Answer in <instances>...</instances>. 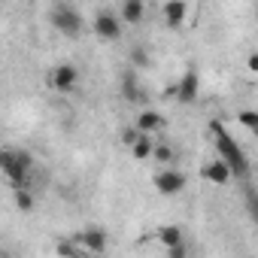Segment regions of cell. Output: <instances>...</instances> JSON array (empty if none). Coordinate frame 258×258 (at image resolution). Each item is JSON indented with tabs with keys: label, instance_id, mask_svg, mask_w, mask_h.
I'll use <instances>...</instances> for the list:
<instances>
[{
	"label": "cell",
	"instance_id": "10",
	"mask_svg": "<svg viewBox=\"0 0 258 258\" xmlns=\"http://www.w3.org/2000/svg\"><path fill=\"white\" fill-rule=\"evenodd\" d=\"M164 127V115L161 112H155V109H143V112H137V121H134V131L137 134H155V131H161Z\"/></svg>",
	"mask_w": 258,
	"mask_h": 258
},
{
	"label": "cell",
	"instance_id": "5",
	"mask_svg": "<svg viewBox=\"0 0 258 258\" xmlns=\"http://www.w3.org/2000/svg\"><path fill=\"white\" fill-rule=\"evenodd\" d=\"M155 188H158V195H164V198H173V195H179L182 188H185V173H179V170H173V167H161L158 173H155Z\"/></svg>",
	"mask_w": 258,
	"mask_h": 258
},
{
	"label": "cell",
	"instance_id": "1",
	"mask_svg": "<svg viewBox=\"0 0 258 258\" xmlns=\"http://www.w3.org/2000/svg\"><path fill=\"white\" fill-rule=\"evenodd\" d=\"M210 131H213V140H216V152H219V161L228 167L231 179H246L249 176V158L243 152V146L225 131V124L219 118L210 121Z\"/></svg>",
	"mask_w": 258,
	"mask_h": 258
},
{
	"label": "cell",
	"instance_id": "12",
	"mask_svg": "<svg viewBox=\"0 0 258 258\" xmlns=\"http://www.w3.org/2000/svg\"><path fill=\"white\" fill-rule=\"evenodd\" d=\"M143 16H146V4H143V0H124V4L118 7V22H121V28H124V25H140Z\"/></svg>",
	"mask_w": 258,
	"mask_h": 258
},
{
	"label": "cell",
	"instance_id": "16",
	"mask_svg": "<svg viewBox=\"0 0 258 258\" xmlns=\"http://www.w3.org/2000/svg\"><path fill=\"white\" fill-rule=\"evenodd\" d=\"M55 252H58L61 258H88V255L79 249L76 240H58V243H55Z\"/></svg>",
	"mask_w": 258,
	"mask_h": 258
},
{
	"label": "cell",
	"instance_id": "4",
	"mask_svg": "<svg viewBox=\"0 0 258 258\" xmlns=\"http://www.w3.org/2000/svg\"><path fill=\"white\" fill-rule=\"evenodd\" d=\"M91 31H94L100 40H106V43L121 40V22H118V16H115L112 10H100V13L94 16V22H91Z\"/></svg>",
	"mask_w": 258,
	"mask_h": 258
},
{
	"label": "cell",
	"instance_id": "19",
	"mask_svg": "<svg viewBox=\"0 0 258 258\" xmlns=\"http://www.w3.org/2000/svg\"><path fill=\"white\" fill-rule=\"evenodd\" d=\"M16 207H19L22 213L34 210V195H31L28 188H16Z\"/></svg>",
	"mask_w": 258,
	"mask_h": 258
},
{
	"label": "cell",
	"instance_id": "11",
	"mask_svg": "<svg viewBox=\"0 0 258 258\" xmlns=\"http://www.w3.org/2000/svg\"><path fill=\"white\" fill-rule=\"evenodd\" d=\"M161 16H164L167 28H182L185 16H188V4L185 0H167V4L161 7Z\"/></svg>",
	"mask_w": 258,
	"mask_h": 258
},
{
	"label": "cell",
	"instance_id": "15",
	"mask_svg": "<svg viewBox=\"0 0 258 258\" xmlns=\"http://www.w3.org/2000/svg\"><path fill=\"white\" fill-rule=\"evenodd\" d=\"M152 146H155V140H152V137L137 134V140H134V146H131V155H134L137 161H146V158H152Z\"/></svg>",
	"mask_w": 258,
	"mask_h": 258
},
{
	"label": "cell",
	"instance_id": "13",
	"mask_svg": "<svg viewBox=\"0 0 258 258\" xmlns=\"http://www.w3.org/2000/svg\"><path fill=\"white\" fill-rule=\"evenodd\" d=\"M201 176L207 179V182H213V185H228L231 182V173H228V167L216 158V161H207L204 167H201Z\"/></svg>",
	"mask_w": 258,
	"mask_h": 258
},
{
	"label": "cell",
	"instance_id": "8",
	"mask_svg": "<svg viewBox=\"0 0 258 258\" xmlns=\"http://www.w3.org/2000/svg\"><path fill=\"white\" fill-rule=\"evenodd\" d=\"M198 94H201V76H198L195 67H188V70L179 76L176 100H182V103H198Z\"/></svg>",
	"mask_w": 258,
	"mask_h": 258
},
{
	"label": "cell",
	"instance_id": "2",
	"mask_svg": "<svg viewBox=\"0 0 258 258\" xmlns=\"http://www.w3.org/2000/svg\"><path fill=\"white\" fill-rule=\"evenodd\" d=\"M34 173V155L28 149H0V176H4L13 188H25V182Z\"/></svg>",
	"mask_w": 258,
	"mask_h": 258
},
{
	"label": "cell",
	"instance_id": "21",
	"mask_svg": "<svg viewBox=\"0 0 258 258\" xmlns=\"http://www.w3.org/2000/svg\"><path fill=\"white\" fill-rule=\"evenodd\" d=\"M167 258H191V249H188V243H179V246L167 249Z\"/></svg>",
	"mask_w": 258,
	"mask_h": 258
},
{
	"label": "cell",
	"instance_id": "14",
	"mask_svg": "<svg viewBox=\"0 0 258 258\" xmlns=\"http://www.w3.org/2000/svg\"><path fill=\"white\" fill-rule=\"evenodd\" d=\"M155 237H158V243H161L164 249H173V246L185 243V231H182L179 225H161Z\"/></svg>",
	"mask_w": 258,
	"mask_h": 258
},
{
	"label": "cell",
	"instance_id": "9",
	"mask_svg": "<svg viewBox=\"0 0 258 258\" xmlns=\"http://www.w3.org/2000/svg\"><path fill=\"white\" fill-rule=\"evenodd\" d=\"M121 94H124L127 103H143V100H149V97H146V88H143L140 79H137V70H127V73L121 76Z\"/></svg>",
	"mask_w": 258,
	"mask_h": 258
},
{
	"label": "cell",
	"instance_id": "23",
	"mask_svg": "<svg viewBox=\"0 0 258 258\" xmlns=\"http://www.w3.org/2000/svg\"><path fill=\"white\" fill-rule=\"evenodd\" d=\"M249 70H252V73L258 70V55H249Z\"/></svg>",
	"mask_w": 258,
	"mask_h": 258
},
{
	"label": "cell",
	"instance_id": "17",
	"mask_svg": "<svg viewBox=\"0 0 258 258\" xmlns=\"http://www.w3.org/2000/svg\"><path fill=\"white\" fill-rule=\"evenodd\" d=\"M152 158H155L161 167H170V161H173V149H170L167 143H155V146H152Z\"/></svg>",
	"mask_w": 258,
	"mask_h": 258
},
{
	"label": "cell",
	"instance_id": "6",
	"mask_svg": "<svg viewBox=\"0 0 258 258\" xmlns=\"http://www.w3.org/2000/svg\"><path fill=\"white\" fill-rule=\"evenodd\" d=\"M76 243H79V249L85 252V255H103L106 252V246H109V237H106V231L103 228H85L79 237H76Z\"/></svg>",
	"mask_w": 258,
	"mask_h": 258
},
{
	"label": "cell",
	"instance_id": "7",
	"mask_svg": "<svg viewBox=\"0 0 258 258\" xmlns=\"http://www.w3.org/2000/svg\"><path fill=\"white\" fill-rule=\"evenodd\" d=\"M76 82H79V70H76L73 64H58V67L49 73V85H52L55 91H61V94H70V91L76 88Z\"/></svg>",
	"mask_w": 258,
	"mask_h": 258
},
{
	"label": "cell",
	"instance_id": "3",
	"mask_svg": "<svg viewBox=\"0 0 258 258\" xmlns=\"http://www.w3.org/2000/svg\"><path fill=\"white\" fill-rule=\"evenodd\" d=\"M49 22H52L55 31L64 34V37H79V34L85 31V19H82V13H79L73 4H55V7L49 10Z\"/></svg>",
	"mask_w": 258,
	"mask_h": 258
},
{
	"label": "cell",
	"instance_id": "22",
	"mask_svg": "<svg viewBox=\"0 0 258 258\" xmlns=\"http://www.w3.org/2000/svg\"><path fill=\"white\" fill-rule=\"evenodd\" d=\"M121 140H124V146H134V140H137V131H134V127H127V131L121 134Z\"/></svg>",
	"mask_w": 258,
	"mask_h": 258
},
{
	"label": "cell",
	"instance_id": "20",
	"mask_svg": "<svg viewBox=\"0 0 258 258\" xmlns=\"http://www.w3.org/2000/svg\"><path fill=\"white\" fill-rule=\"evenodd\" d=\"M237 121H240L243 127H249V131H255V124H258V112H255V109H243V112L237 115Z\"/></svg>",
	"mask_w": 258,
	"mask_h": 258
},
{
	"label": "cell",
	"instance_id": "18",
	"mask_svg": "<svg viewBox=\"0 0 258 258\" xmlns=\"http://www.w3.org/2000/svg\"><path fill=\"white\" fill-rule=\"evenodd\" d=\"M131 64H134L137 70L149 67V52H146V46H134V49H131Z\"/></svg>",
	"mask_w": 258,
	"mask_h": 258
},
{
	"label": "cell",
	"instance_id": "24",
	"mask_svg": "<svg viewBox=\"0 0 258 258\" xmlns=\"http://www.w3.org/2000/svg\"><path fill=\"white\" fill-rule=\"evenodd\" d=\"M0 258H16L13 252H7V249H0Z\"/></svg>",
	"mask_w": 258,
	"mask_h": 258
}]
</instances>
